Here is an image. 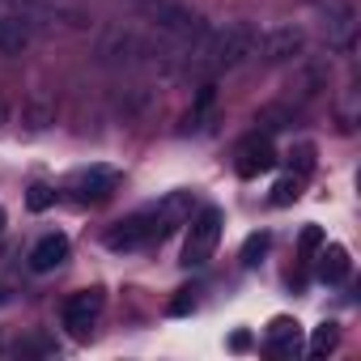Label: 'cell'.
<instances>
[{
	"label": "cell",
	"mask_w": 361,
	"mask_h": 361,
	"mask_svg": "<svg viewBox=\"0 0 361 361\" xmlns=\"http://www.w3.org/2000/svg\"><path fill=\"white\" fill-rule=\"evenodd\" d=\"M302 51H306V35L298 26H268V30H259L255 60H264V64H289Z\"/></svg>",
	"instance_id": "7"
},
{
	"label": "cell",
	"mask_w": 361,
	"mask_h": 361,
	"mask_svg": "<svg viewBox=\"0 0 361 361\" xmlns=\"http://www.w3.org/2000/svg\"><path fill=\"white\" fill-rule=\"evenodd\" d=\"M166 310H170L174 319H178V314H192V310H196V289H178V293L170 298V306H166Z\"/></svg>",
	"instance_id": "19"
},
{
	"label": "cell",
	"mask_w": 361,
	"mask_h": 361,
	"mask_svg": "<svg viewBox=\"0 0 361 361\" xmlns=\"http://www.w3.org/2000/svg\"><path fill=\"white\" fill-rule=\"evenodd\" d=\"M323 26H327V39L331 43H353V26H357V9H353V0H323Z\"/></svg>",
	"instance_id": "12"
},
{
	"label": "cell",
	"mask_w": 361,
	"mask_h": 361,
	"mask_svg": "<svg viewBox=\"0 0 361 361\" xmlns=\"http://www.w3.org/2000/svg\"><path fill=\"white\" fill-rule=\"evenodd\" d=\"M221 226H226V213L217 204H204L196 217H188V238H183V268H204L221 243Z\"/></svg>",
	"instance_id": "5"
},
{
	"label": "cell",
	"mask_w": 361,
	"mask_h": 361,
	"mask_svg": "<svg viewBox=\"0 0 361 361\" xmlns=\"http://www.w3.org/2000/svg\"><path fill=\"white\" fill-rule=\"evenodd\" d=\"M56 204V188H47V183H35L30 192H26V209L30 213H47Z\"/></svg>",
	"instance_id": "18"
},
{
	"label": "cell",
	"mask_w": 361,
	"mask_h": 361,
	"mask_svg": "<svg viewBox=\"0 0 361 361\" xmlns=\"http://www.w3.org/2000/svg\"><path fill=\"white\" fill-rule=\"evenodd\" d=\"M314 166V145H298V174H310Z\"/></svg>",
	"instance_id": "21"
},
{
	"label": "cell",
	"mask_w": 361,
	"mask_h": 361,
	"mask_svg": "<svg viewBox=\"0 0 361 361\" xmlns=\"http://www.w3.org/2000/svg\"><path fill=\"white\" fill-rule=\"evenodd\" d=\"M5 221H9V217H5V209H0V234H5Z\"/></svg>",
	"instance_id": "22"
},
{
	"label": "cell",
	"mask_w": 361,
	"mask_h": 361,
	"mask_svg": "<svg viewBox=\"0 0 361 361\" xmlns=\"http://www.w3.org/2000/svg\"><path fill=\"white\" fill-rule=\"evenodd\" d=\"M68 238L60 234V230H51V234H43L35 247H30V268L39 272V276H47V272H56V268H64L68 264Z\"/></svg>",
	"instance_id": "10"
},
{
	"label": "cell",
	"mask_w": 361,
	"mask_h": 361,
	"mask_svg": "<svg viewBox=\"0 0 361 361\" xmlns=\"http://www.w3.org/2000/svg\"><path fill=\"white\" fill-rule=\"evenodd\" d=\"M319 247H323V230H319V226H306V230H302V238H298V251H302V259H310Z\"/></svg>",
	"instance_id": "20"
},
{
	"label": "cell",
	"mask_w": 361,
	"mask_h": 361,
	"mask_svg": "<svg viewBox=\"0 0 361 361\" xmlns=\"http://www.w3.org/2000/svg\"><path fill=\"white\" fill-rule=\"evenodd\" d=\"M298 196H302V174H285V178H276V188H272L268 200H272L276 209H289Z\"/></svg>",
	"instance_id": "15"
},
{
	"label": "cell",
	"mask_w": 361,
	"mask_h": 361,
	"mask_svg": "<svg viewBox=\"0 0 361 361\" xmlns=\"http://www.w3.org/2000/svg\"><path fill=\"white\" fill-rule=\"evenodd\" d=\"M192 209H196V196H192V192H170V196H161V200H153V204L128 213L123 221H115L102 243H106L111 251H145V247L170 238L178 226H188Z\"/></svg>",
	"instance_id": "1"
},
{
	"label": "cell",
	"mask_w": 361,
	"mask_h": 361,
	"mask_svg": "<svg viewBox=\"0 0 361 361\" xmlns=\"http://www.w3.org/2000/svg\"><path fill=\"white\" fill-rule=\"evenodd\" d=\"M348 268H353V259H348V251L344 247H323V255H319V281L323 285H344L348 281Z\"/></svg>",
	"instance_id": "14"
},
{
	"label": "cell",
	"mask_w": 361,
	"mask_h": 361,
	"mask_svg": "<svg viewBox=\"0 0 361 361\" xmlns=\"http://www.w3.org/2000/svg\"><path fill=\"white\" fill-rule=\"evenodd\" d=\"M281 157H276V149H272V140L268 136H247L243 145H238V157H234V170L243 174V178H259V174H268L272 166H276Z\"/></svg>",
	"instance_id": "9"
},
{
	"label": "cell",
	"mask_w": 361,
	"mask_h": 361,
	"mask_svg": "<svg viewBox=\"0 0 361 361\" xmlns=\"http://www.w3.org/2000/svg\"><path fill=\"white\" fill-rule=\"evenodd\" d=\"M102 306H106V293H102V289H81V293H73V298L64 302V310H60V319H64L68 336L85 340V336H90V327H94V319L102 314Z\"/></svg>",
	"instance_id": "8"
},
{
	"label": "cell",
	"mask_w": 361,
	"mask_h": 361,
	"mask_svg": "<svg viewBox=\"0 0 361 361\" xmlns=\"http://www.w3.org/2000/svg\"><path fill=\"white\" fill-rule=\"evenodd\" d=\"M255 43H259V26L255 22H226V26H209L192 51H188V68L200 77H217L230 73L247 60H255Z\"/></svg>",
	"instance_id": "2"
},
{
	"label": "cell",
	"mask_w": 361,
	"mask_h": 361,
	"mask_svg": "<svg viewBox=\"0 0 361 361\" xmlns=\"http://www.w3.org/2000/svg\"><path fill=\"white\" fill-rule=\"evenodd\" d=\"M115 188H119V170L115 166H81V170L68 174V183H64V192L77 204H102Z\"/></svg>",
	"instance_id": "6"
},
{
	"label": "cell",
	"mask_w": 361,
	"mask_h": 361,
	"mask_svg": "<svg viewBox=\"0 0 361 361\" xmlns=\"http://www.w3.org/2000/svg\"><path fill=\"white\" fill-rule=\"evenodd\" d=\"M132 9H136L153 30H161V35H170V39H178V43H188V47L209 30L204 13L192 9V5H183V0H132Z\"/></svg>",
	"instance_id": "4"
},
{
	"label": "cell",
	"mask_w": 361,
	"mask_h": 361,
	"mask_svg": "<svg viewBox=\"0 0 361 361\" xmlns=\"http://www.w3.org/2000/svg\"><path fill=\"white\" fill-rule=\"evenodd\" d=\"M30 43H35V26L22 22L18 13H5V9H0V60L22 56Z\"/></svg>",
	"instance_id": "11"
},
{
	"label": "cell",
	"mask_w": 361,
	"mask_h": 361,
	"mask_svg": "<svg viewBox=\"0 0 361 361\" xmlns=\"http://www.w3.org/2000/svg\"><path fill=\"white\" fill-rule=\"evenodd\" d=\"M268 247H272V234H264V230H259V234H251V238L243 243V264H247V268H255V264L268 255Z\"/></svg>",
	"instance_id": "16"
},
{
	"label": "cell",
	"mask_w": 361,
	"mask_h": 361,
	"mask_svg": "<svg viewBox=\"0 0 361 361\" xmlns=\"http://www.w3.org/2000/svg\"><path fill=\"white\" fill-rule=\"evenodd\" d=\"M98 60L111 64V68H140V73H174V51L166 47H153L149 39L123 30V26H111L98 35Z\"/></svg>",
	"instance_id": "3"
},
{
	"label": "cell",
	"mask_w": 361,
	"mask_h": 361,
	"mask_svg": "<svg viewBox=\"0 0 361 361\" xmlns=\"http://www.w3.org/2000/svg\"><path fill=\"white\" fill-rule=\"evenodd\" d=\"M336 340H340V327H336V323H323V327H314V336H310V353L323 357V353L336 348Z\"/></svg>",
	"instance_id": "17"
},
{
	"label": "cell",
	"mask_w": 361,
	"mask_h": 361,
	"mask_svg": "<svg viewBox=\"0 0 361 361\" xmlns=\"http://www.w3.org/2000/svg\"><path fill=\"white\" fill-rule=\"evenodd\" d=\"M268 353L272 357H298L302 344H298V319H272L268 323Z\"/></svg>",
	"instance_id": "13"
}]
</instances>
